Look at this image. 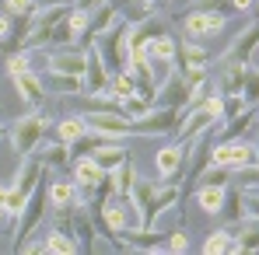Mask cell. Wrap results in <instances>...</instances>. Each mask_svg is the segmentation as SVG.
<instances>
[{
	"instance_id": "cell-14",
	"label": "cell",
	"mask_w": 259,
	"mask_h": 255,
	"mask_svg": "<svg viewBox=\"0 0 259 255\" xmlns=\"http://www.w3.org/2000/svg\"><path fill=\"white\" fill-rule=\"evenodd\" d=\"M46 175V165L39 154H28V158H21V165H18V175H14V189L21 192V196H32L35 192V185L42 182Z\"/></svg>"
},
{
	"instance_id": "cell-48",
	"label": "cell",
	"mask_w": 259,
	"mask_h": 255,
	"mask_svg": "<svg viewBox=\"0 0 259 255\" xmlns=\"http://www.w3.org/2000/svg\"><path fill=\"white\" fill-rule=\"evenodd\" d=\"M256 0H231V11H252Z\"/></svg>"
},
{
	"instance_id": "cell-32",
	"label": "cell",
	"mask_w": 259,
	"mask_h": 255,
	"mask_svg": "<svg viewBox=\"0 0 259 255\" xmlns=\"http://www.w3.org/2000/svg\"><path fill=\"white\" fill-rule=\"evenodd\" d=\"M56 129H60V140H63V143H77L81 136L91 133L88 123H84V116H67V119H60V123H56Z\"/></svg>"
},
{
	"instance_id": "cell-21",
	"label": "cell",
	"mask_w": 259,
	"mask_h": 255,
	"mask_svg": "<svg viewBox=\"0 0 259 255\" xmlns=\"http://www.w3.org/2000/svg\"><path fill=\"white\" fill-rule=\"evenodd\" d=\"M35 154L42 158L46 168H53V171H67L70 165H74V158H70V143H63V140H56V143H39Z\"/></svg>"
},
{
	"instance_id": "cell-12",
	"label": "cell",
	"mask_w": 259,
	"mask_h": 255,
	"mask_svg": "<svg viewBox=\"0 0 259 255\" xmlns=\"http://www.w3.org/2000/svg\"><path fill=\"white\" fill-rule=\"evenodd\" d=\"M210 126H214V116H210L203 105H196V109H186V112H182V119H179V126H175L172 136L179 143H189V140L203 136Z\"/></svg>"
},
{
	"instance_id": "cell-3",
	"label": "cell",
	"mask_w": 259,
	"mask_h": 255,
	"mask_svg": "<svg viewBox=\"0 0 259 255\" xmlns=\"http://www.w3.org/2000/svg\"><path fill=\"white\" fill-rule=\"evenodd\" d=\"M49 116L46 112H28V116H21L14 126H11V143H14V154L18 158H28V154H35L39 150V143L46 140V133H49Z\"/></svg>"
},
{
	"instance_id": "cell-47",
	"label": "cell",
	"mask_w": 259,
	"mask_h": 255,
	"mask_svg": "<svg viewBox=\"0 0 259 255\" xmlns=\"http://www.w3.org/2000/svg\"><path fill=\"white\" fill-rule=\"evenodd\" d=\"M21 252H32V255H42V252H46V241H28V245H25V248H21Z\"/></svg>"
},
{
	"instance_id": "cell-15",
	"label": "cell",
	"mask_w": 259,
	"mask_h": 255,
	"mask_svg": "<svg viewBox=\"0 0 259 255\" xmlns=\"http://www.w3.org/2000/svg\"><path fill=\"white\" fill-rule=\"evenodd\" d=\"M109 81H112V74H109V67L102 63V56L88 45V67H84V91L81 94H102V91H109Z\"/></svg>"
},
{
	"instance_id": "cell-45",
	"label": "cell",
	"mask_w": 259,
	"mask_h": 255,
	"mask_svg": "<svg viewBox=\"0 0 259 255\" xmlns=\"http://www.w3.org/2000/svg\"><path fill=\"white\" fill-rule=\"evenodd\" d=\"M11 28H14V18H11V14H0V42L11 35Z\"/></svg>"
},
{
	"instance_id": "cell-8",
	"label": "cell",
	"mask_w": 259,
	"mask_h": 255,
	"mask_svg": "<svg viewBox=\"0 0 259 255\" xmlns=\"http://www.w3.org/2000/svg\"><path fill=\"white\" fill-rule=\"evenodd\" d=\"M259 49V21H249L235 39H231V45L217 56V63H245L249 67V60L256 56Z\"/></svg>"
},
{
	"instance_id": "cell-17",
	"label": "cell",
	"mask_w": 259,
	"mask_h": 255,
	"mask_svg": "<svg viewBox=\"0 0 259 255\" xmlns=\"http://www.w3.org/2000/svg\"><path fill=\"white\" fill-rule=\"evenodd\" d=\"M175 63H179V70H207V63H210V49H203L196 39L175 42Z\"/></svg>"
},
{
	"instance_id": "cell-53",
	"label": "cell",
	"mask_w": 259,
	"mask_h": 255,
	"mask_svg": "<svg viewBox=\"0 0 259 255\" xmlns=\"http://www.w3.org/2000/svg\"><path fill=\"white\" fill-rule=\"evenodd\" d=\"M4 217H7V213H4V207H0V224H4Z\"/></svg>"
},
{
	"instance_id": "cell-30",
	"label": "cell",
	"mask_w": 259,
	"mask_h": 255,
	"mask_svg": "<svg viewBox=\"0 0 259 255\" xmlns=\"http://www.w3.org/2000/svg\"><path fill=\"white\" fill-rule=\"evenodd\" d=\"M224 189H228V185H196V203H200V210L217 217L221 203H224Z\"/></svg>"
},
{
	"instance_id": "cell-16",
	"label": "cell",
	"mask_w": 259,
	"mask_h": 255,
	"mask_svg": "<svg viewBox=\"0 0 259 255\" xmlns=\"http://www.w3.org/2000/svg\"><path fill=\"white\" fill-rule=\"evenodd\" d=\"M231 234H235V255L259 252V213H245Z\"/></svg>"
},
{
	"instance_id": "cell-22",
	"label": "cell",
	"mask_w": 259,
	"mask_h": 255,
	"mask_svg": "<svg viewBox=\"0 0 259 255\" xmlns=\"http://www.w3.org/2000/svg\"><path fill=\"white\" fill-rule=\"evenodd\" d=\"M42 84L49 94H81L84 91V77H74V74H60V70H46Z\"/></svg>"
},
{
	"instance_id": "cell-38",
	"label": "cell",
	"mask_w": 259,
	"mask_h": 255,
	"mask_svg": "<svg viewBox=\"0 0 259 255\" xmlns=\"http://www.w3.org/2000/svg\"><path fill=\"white\" fill-rule=\"evenodd\" d=\"M228 182H231V168L224 165H207L196 175V185H228Z\"/></svg>"
},
{
	"instance_id": "cell-36",
	"label": "cell",
	"mask_w": 259,
	"mask_h": 255,
	"mask_svg": "<svg viewBox=\"0 0 259 255\" xmlns=\"http://www.w3.org/2000/svg\"><path fill=\"white\" fill-rule=\"evenodd\" d=\"M203 252H207V255H214V252H235V234H231L228 227L210 231V234H207V241H203Z\"/></svg>"
},
{
	"instance_id": "cell-10",
	"label": "cell",
	"mask_w": 259,
	"mask_h": 255,
	"mask_svg": "<svg viewBox=\"0 0 259 255\" xmlns=\"http://www.w3.org/2000/svg\"><path fill=\"white\" fill-rule=\"evenodd\" d=\"M186 98H189V84H186V74L172 67V74L158 84V94H154V105H165V109H186Z\"/></svg>"
},
{
	"instance_id": "cell-55",
	"label": "cell",
	"mask_w": 259,
	"mask_h": 255,
	"mask_svg": "<svg viewBox=\"0 0 259 255\" xmlns=\"http://www.w3.org/2000/svg\"><path fill=\"white\" fill-rule=\"evenodd\" d=\"M256 4H259V0H256Z\"/></svg>"
},
{
	"instance_id": "cell-13",
	"label": "cell",
	"mask_w": 259,
	"mask_h": 255,
	"mask_svg": "<svg viewBox=\"0 0 259 255\" xmlns=\"http://www.w3.org/2000/svg\"><path fill=\"white\" fill-rule=\"evenodd\" d=\"M11 81H14V87H18V94L32 105V109H42L46 98H49V91H46L42 77L35 74V70H18V74H11Z\"/></svg>"
},
{
	"instance_id": "cell-41",
	"label": "cell",
	"mask_w": 259,
	"mask_h": 255,
	"mask_svg": "<svg viewBox=\"0 0 259 255\" xmlns=\"http://www.w3.org/2000/svg\"><path fill=\"white\" fill-rule=\"evenodd\" d=\"M165 248H168V252H189V234H186V227H175L172 234H168V241H165Z\"/></svg>"
},
{
	"instance_id": "cell-42",
	"label": "cell",
	"mask_w": 259,
	"mask_h": 255,
	"mask_svg": "<svg viewBox=\"0 0 259 255\" xmlns=\"http://www.w3.org/2000/svg\"><path fill=\"white\" fill-rule=\"evenodd\" d=\"M4 11H7L11 18H18V14H32V11H35V0H4Z\"/></svg>"
},
{
	"instance_id": "cell-9",
	"label": "cell",
	"mask_w": 259,
	"mask_h": 255,
	"mask_svg": "<svg viewBox=\"0 0 259 255\" xmlns=\"http://www.w3.org/2000/svg\"><path fill=\"white\" fill-rule=\"evenodd\" d=\"M228 25V14H217V11H189L182 18V32L189 39H210V35H221Z\"/></svg>"
},
{
	"instance_id": "cell-37",
	"label": "cell",
	"mask_w": 259,
	"mask_h": 255,
	"mask_svg": "<svg viewBox=\"0 0 259 255\" xmlns=\"http://www.w3.org/2000/svg\"><path fill=\"white\" fill-rule=\"evenodd\" d=\"M25 199H28V196H21L14 185H0V207H4L7 217H18L21 207H25Z\"/></svg>"
},
{
	"instance_id": "cell-43",
	"label": "cell",
	"mask_w": 259,
	"mask_h": 255,
	"mask_svg": "<svg viewBox=\"0 0 259 255\" xmlns=\"http://www.w3.org/2000/svg\"><path fill=\"white\" fill-rule=\"evenodd\" d=\"M200 105H203V109H207L214 119H224V94H217V91H214V94H207Z\"/></svg>"
},
{
	"instance_id": "cell-2",
	"label": "cell",
	"mask_w": 259,
	"mask_h": 255,
	"mask_svg": "<svg viewBox=\"0 0 259 255\" xmlns=\"http://www.w3.org/2000/svg\"><path fill=\"white\" fill-rule=\"evenodd\" d=\"M46 207H53V203H49V185L39 182L35 192L25 199V207L18 213V227H14V238H11V252H21V248L32 241V234L39 231V224L46 220Z\"/></svg>"
},
{
	"instance_id": "cell-24",
	"label": "cell",
	"mask_w": 259,
	"mask_h": 255,
	"mask_svg": "<svg viewBox=\"0 0 259 255\" xmlns=\"http://www.w3.org/2000/svg\"><path fill=\"white\" fill-rule=\"evenodd\" d=\"M63 28H67V35H70V42H88V32H91V11H77V7H70L67 11V18H63Z\"/></svg>"
},
{
	"instance_id": "cell-11",
	"label": "cell",
	"mask_w": 259,
	"mask_h": 255,
	"mask_svg": "<svg viewBox=\"0 0 259 255\" xmlns=\"http://www.w3.org/2000/svg\"><path fill=\"white\" fill-rule=\"evenodd\" d=\"M210 161H214V133L207 129L203 136L189 140V150H186V165H182V171H186V182H189V178H196V175L207 168Z\"/></svg>"
},
{
	"instance_id": "cell-33",
	"label": "cell",
	"mask_w": 259,
	"mask_h": 255,
	"mask_svg": "<svg viewBox=\"0 0 259 255\" xmlns=\"http://www.w3.org/2000/svg\"><path fill=\"white\" fill-rule=\"evenodd\" d=\"M179 196H182V185H175V182H161L158 192H154V217H161L165 210H172L175 203H179Z\"/></svg>"
},
{
	"instance_id": "cell-51",
	"label": "cell",
	"mask_w": 259,
	"mask_h": 255,
	"mask_svg": "<svg viewBox=\"0 0 259 255\" xmlns=\"http://www.w3.org/2000/svg\"><path fill=\"white\" fill-rule=\"evenodd\" d=\"M154 4H158V7H168V4H172V0H154Z\"/></svg>"
},
{
	"instance_id": "cell-20",
	"label": "cell",
	"mask_w": 259,
	"mask_h": 255,
	"mask_svg": "<svg viewBox=\"0 0 259 255\" xmlns=\"http://www.w3.org/2000/svg\"><path fill=\"white\" fill-rule=\"evenodd\" d=\"M217 217L228 224V227H235L242 217H245V203H242V185L235 182H228V189H224V203H221V210H217Z\"/></svg>"
},
{
	"instance_id": "cell-40",
	"label": "cell",
	"mask_w": 259,
	"mask_h": 255,
	"mask_svg": "<svg viewBox=\"0 0 259 255\" xmlns=\"http://www.w3.org/2000/svg\"><path fill=\"white\" fill-rule=\"evenodd\" d=\"M186 11H217V14H228L231 0H189Z\"/></svg>"
},
{
	"instance_id": "cell-25",
	"label": "cell",
	"mask_w": 259,
	"mask_h": 255,
	"mask_svg": "<svg viewBox=\"0 0 259 255\" xmlns=\"http://www.w3.org/2000/svg\"><path fill=\"white\" fill-rule=\"evenodd\" d=\"M70 175H74V182H77V185H95V182H102V178H105L102 165H98L91 154H81V158L70 165Z\"/></svg>"
},
{
	"instance_id": "cell-19",
	"label": "cell",
	"mask_w": 259,
	"mask_h": 255,
	"mask_svg": "<svg viewBox=\"0 0 259 255\" xmlns=\"http://www.w3.org/2000/svg\"><path fill=\"white\" fill-rule=\"evenodd\" d=\"M245 63H217L214 74V91L217 94H238L242 91V81H245Z\"/></svg>"
},
{
	"instance_id": "cell-27",
	"label": "cell",
	"mask_w": 259,
	"mask_h": 255,
	"mask_svg": "<svg viewBox=\"0 0 259 255\" xmlns=\"http://www.w3.org/2000/svg\"><path fill=\"white\" fill-rule=\"evenodd\" d=\"M49 203H53V207L77 203V182H74V178H56V182H49Z\"/></svg>"
},
{
	"instance_id": "cell-29",
	"label": "cell",
	"mask_w": 259,
	"mask_h": 255,
	"mask_svg": "<svg viewBox=\"0 0 259 255\" xmlns=\"http://www.w3.org/2000/svg\"><path fill=\"white\" fill-rule=\"evenodd\" d=\"M109 175H112L116 196H130V189H133V185H137V178H140V171H137V165H133L130 158H126V161H123L116 171H109Z\"/></svg>"
},
{
	"instance_id": "cell-7",
	"label": "cell",
	"mask_w": 259,
	"mask_h": 255,
	"mask_svg": "<svg viewBox=\"0 0 259 255\" xmlns=\"http://www.w3.org/2000/svg\"><path fill=\"white\" fill-rule=\"evenodd\" d=\"M46 63H49V70H60V74H74V77H84V67H88V45H81V42L53 45V49L46 53Z\"/></svg>"
},
{
	"instance_id": "cell-4",
	"label": "cell",
	"mask_w": 259,
	"mask_h": 255,
	"mask_svg": "<svg viewBox=\"0 0 259 255\" xmlns=\"http://www.w3.org/2000/svg\"><path fill=\"white\" fill-rule=\"evenodd\" d=\"M256 161H259L256 143L235 136V140H221V143H214V161H210V165H224V168L238 171V168H245V165H256Z\"/></svg>"
},
{
	"instance_id": "cell-35",
	"label": "cell",
	"mask_w": 259,
	"mask_h": 255,
	"mask_svg": "<svg viewBox=\"0 0 259 255\" xmlns=\"http://www.w3.org/2000/svg\"><path fill=\"white\" fill-rule=\"evenodd\" d=\"M133 91H137L133 74H130L126 67H123V70H116V74H112V81H109V94H112L116 101H123V98H130V94H133Z\"/></svg>"
},
{
	"instance_id": "cell-23",
	"label": "cell",
	"mask_w": 259,
	"mask_h": 255,
	"mask_svg": "<svg viewBox=\"0 0 259 255\" xmlns=\"http://www.w3.org/2000/svg\"><path fill=\"white\" fill-rule=\"evenodd\" d=\"M91 158L102 165V171H116V168H119V165L130 158V154H126V147H123L119 140H112V143H105V140H102V143L91 150Z\"/></svg>"
},
{
	"instance_id": "cell-31",
	"label": "cell",
	"mask_w": 259,
	"mask_h": 255,
	"mask_svg": "<svg viewBox=\"0 0 259 255\" xmlns=\"http://www.w3.org/2000/svg\"><path fill=\"white\" fill-rule=\"evenodd\" d=\"M74 252H81V245H77L74 234H67V231H53V234L46 238V255H74Z\"/></svg>"
},
{
	"instance_id": "cell-44",
	"label": "cell",
	"mask_w": 259,
	"mask_h": 255,
	"mask_svg": "<svg viewBox=\"0 0 259 255\" xmlns=\"http://www.w3.org/2000/svg\"><path fill=\"white\" fill-rule=\"evenodd\" d=\"M18 70H32V67H28V49L7 56V74H18Z\"/></svg>"
},
{
	"instance_id": "cell-50",
	"label": "cell",
	"mask_w": 259,
	"mask_h": 255,
	"mask_svg": "<svg viewBox=\"0 0 259 255\" xmlns=\"http://www.w3.org/2000/svg\"><path fill=\"white\" fill-rule=\"evenodd\" d=\"M249 67H259V49H256V56H252V60H249Z\"/></svg>"
},
{
	"instance_id": "cell-54",
	"label": "cell",
	"mask_w": 259,
	"mask_h": 255,
	"mask_svg": "<svg viewBox=\"0 0 259 255\" xmlns=\"http://www.w3.org/2000/svg\"><path fill=\"white\" fill-rule=\"evenodd\" d=\"M252 143H256V150H259V133H256V140H252Z\"/></svg>"
},
{
	"instance_id": "cell-39",
	"label": "cell",
	"mask_w": 259,
	"mask_h": 255,
	"mask_svg": "<svg viewBox=\"0 0 259 255\" xmlns=\"http://www.w3.org/2000/svg\"><path fill=\"white\" fill-rule=\"evenodd\" d=\"M242 98H245V105H259V67H249V70H245Z\"/></svg>"
},
{
	"instance_id": "cell-6",
	"label": "cell",
	"mask_w": 259,
	"mask_h": 255,
	"mask_svg": "<svg viewBox=\"0 0 259 255\" xmlns=\"http://www.w3.org/2000/svg\"><path fill=\"white\" fill-rule=\"evenodd\" d=\"M84 123H88L91 133H98L105 140H126V136H133V123H130V116H123V112L91 109V112H84Z\"/></svg>"
},
{
	"instance_id": "cell-1",
	"label": "cell",
	"mask_w": 259,
	"mask_h": 255,
	"mask_svg": "<svg viewBox=\"0 0 259 255\" xmlns=\"http://www.w3.org/2000/svg\"><path fill=\"white\" fill-rule=\"evenodd\" d=\"M88 45L102 56V63L109 67V74H116V70H123L130 60V25L119 18L116 25H109L105 32H98V35H91Z\"/></svg>"
},
{
	"instance_id": "cell-49",
	"label": "cell",
	"mask_w": 259,
	"mask_h": 255,
	"mask_svg": "<svg viewBox=\"0 0 259 255\" xmlns=\"http://www.w3.org/2000/svg\"><path fill=\"white\" fill-rule=\"evenodd\" d=\"M63 4L74 7V0H42V7H63Z\"/></svg>"
},
{
	"instance_id": "cell-28",
	"label": "cell",
	"mask_w": 259,
	"mask_h": 255,
	"mask_svg": "<svg viewBox=\"0 0 259 255\" xmlns=\"http://www.w3.org/2000/svg\"><path fill=\"white\" fill-rule=\"evenodd\" d=\"M116 21H119V7H116L112 0H105L98 11H91V32H88V39H91V35H98V32H105V28H109V25H116Z\"/></svg>"
},
{
	"instance_id": "cell-52",
	"label": "cell",
	"mask_w": 259,
	"mask_h": 255,
	"mask_svg": "<svg viewBox=\"0 0 259 255\" xmlns=\"http://www.w3.org/2000/svg\"><path fill=\"white\" fill-rule=\"evenodd\" d=\"M4 136H7V126H4V123H0V140H4Z\"/></svg>"
},
{
	"instance_id": "cell-26",
	"label": "cell",
	"mask_w": 259,
	"mask_h": 255,
	"mask_svg": "<svg viewBox=\"0 0 259 255\" xmlns=\"http://www.w3.org/2000/svg\"><path fill=\"white\" fill-rule=\"evenodd\" d=\"M154 11H161L154 0H126L123 7H119V18L126 21V25H140L144 18H151Z\"/></svg>"
},
{
	"instance_id": "cell-5",
	"label": "cell",
	"mask_w": 259,
	"mask_h": 255,
	"mask_svg": "<svg viewBox=\"0 0 259 255\" xmlns=\"http://www.w3.org/2000/svg\"><path fill=\"white\" fill-rule=\"evenodd\" d=\"M179 119H182L179 109L154 105L151 112H144V116H137V119H130V123H133V136H168V133H175Z\"/></svg>"
},
{
	"instance_id": "cell-34",
	"label": "cell",
	"mask_w": 259,
	"mask_h": 255,
	"mask_svg": "<svg viewBox=\"0 0 259 255\" xmlns=\"http://www.w3.org/2000/svg\"><path fill=\"white\" fill-rule=\"evenodd\" d=\"M144 49H147V56H151L154 63H175V39H172V35L151 39V42L144 45Z\"/></svg>"
},
{
	"instance_id": "cell-46",
	"label": "cell",
	"mask_w": 259,
	"mask_h": 255,
	"mask_svg": "<svg viewBox=\"0 0 259 255\" xmlns=\"http://www.w3.org/2000/svg\"><path fill=\"white\" fill-rule=\"evenodd\" d=\"M102 4H105V0H74V7H77V11H98Z\"/></svg>"
},
{
	"instance_id": "cell-18",
	"label": "cell",
	"mask_w": 259,
	"mask_h": 255,
	"mask_svg": "<svg viewBox=\"0 0 259 255\" xmlns=\"http://www.w3.org/2000/svg\"><path fill=\"white\" fill-rule=\"evenodd\" d=\"M186 150H189V143H179V140L158 150L154 165H158V175H161L165 182H168V178H175V175L182 171V165H186Z\"/></svg>"
}]
</instances>
